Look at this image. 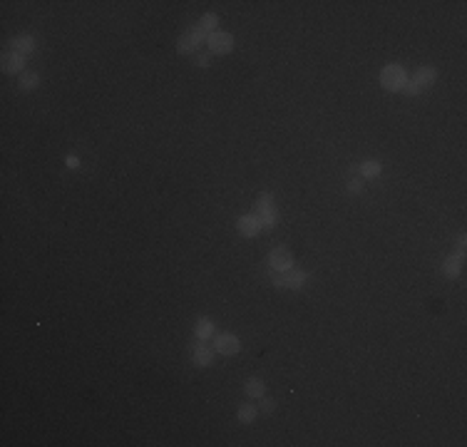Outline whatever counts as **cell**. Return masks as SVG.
<instances>
[{
  "label": "cell",
  "mask_w": 467,
  "mask_h": 447,
  "mask_svg": "<svg viewBox=\"0 0 467 447\" xmlns=\"http://www.w3.org/2000/svg\"><path fill=\"white\" fill-rule=\"evenodd\" d=\"M380 82H383L385 90H400L402 84H405V72H402L400 65H390V67L383 70V75H380Z\"/></svg>",
  "instance_id": "1"
},
{
  "label": "cell",
  "mask_w": 467,
  "mask_h": 447,
  "mask_svg": "<svg viewBox=\"0 0 467 447\" xmlns=\"http://www.w3.org/2000/svg\"><path fill=\"white\" fill-rule=\"evenodd\" d=\"M306 279L303 271H293V268H286V271H276L273 273V283L276 286H288V288H299Z\"/></svg>",
  "instance_id": "2"
},
{
  "label": "cell",
  "mask_w": 467,
  "mask_h": 447,
  "mask_svg": "<svg viewBox=\"0 0 467 447\" xmlns=\"http://www.w3.org/2000/svg\"><path fill=\"white\" fill-rule=\"evenodd\" d=\"M206 42H209L211 52H217V55H226V52L234 48V37H231L229 33H211V35L206 37Z\"/></svg>",
  "instance_id": "3"
},
{
  "label": "cell",
  "mask_w": 467,
  "mask_h": 447,
  "mask_svg": "<svg viewBox=\"0 0 467 447\" xmlns=\"http://www.w3.org/2000/svg\"><path fill=\"white\" fill-rule=\"evenodd\" d=\"M268 261H271L273 271H286V268H291L293 256H291V251H288V248H273Z\"/></svg>",
  "instance_id": "4"
},
{
  "label": "cell",
  "mask_w": 467,
  "mask_h": 447,
  "mask_svg": "<svg viewBox=\"0 0 467 447\" xmlns=\"http://www.w3.org/2000/svg\"><path fill=\"white\" fill-rule=\"evenodd\" d=\"M239 231L244 233V236H256V233L261 231V221L256 214H251V216H244L239 221Z\"/></svg>",
  "instance_id": "5"
},
{
  "label": "cell",
  "mask_w": 467,
  "mask_h": 447,
  "mask_svg": "<svg viewBox=\"0 0 467 447\" xmlns=\"http://www.w3.org/2000/svg\"><path fill=\"white\" fill-rule=\"evenodd\" d=\"M214 348H217L219 353H224V355H231V353L239 350V340L234 338V335H219L217 343H214Z\"/></svg>",
  "instance_id": "6"
},
{
  "label": "cell",
  "mask_w": 467,
  "mask_h": 447,
  "mask_svg": "<svg viewBox=\"0 0 467 447\" xmlns=\"http://www.w3.org/2000/svg\"><path fill=\"white\" fill-rule=\"evenodd\" d=\"M23 62H25V55L17 52V50H13L10 55L3 57V70H5V72H15V70L23 67Z\"/></svg>",
  "instance_id": "7"
},
{
  "label": "cell",
  "mask_w": 467,
  "mask_h": 447,
  "mask_svg": "<svg viewBox=\"0 0 467 447\" xmlns=\"http://www.w3.org/2000/svg\"><path fill=\"white\" fill-rule=\"evenodd\" d=\"M197 45H199L197 35H194V33H186V35H182V37H179L177 50H179V52H192V50H197Z\"/></svg>",
  "instance_id": "8"
},
{
  "label": "cell",
  "mask_w": 467,
  "mask_h": 447,
  "mask_svg": "<svg viewBox=\"0 0 467 447\" xmlns=\"http://www.w3.org/2000/svg\"><path fill=\"white\" fill-rule=\"evenodd\" d=\"M435 80V70H430V67H420L417 72H415V84H417V87H422V84H430Z\"/></svg>",
  "instance_id": "9"
},
{
  "label": "cell",
  "mask_w": 467,
  "mask_h": 447,
  "mask_svg": "<svg viewBox=\"0 0 467 447\" xmlns=\"http://www.w3.org/2000/svg\"><path fill=\"white\" fill-rule=\"evenodd\" d=\"M460 261H462V248H460L457 256H450L448 261H445V273H448V276H457V271H460Z\"/></svg>",
  "instance_id": "10"
},
{
  "label": "cell",
  "mask_w": 467,
  "mask_h": 447,
  "mask_svg": "<svg viewBox=\"0 0 467 447\" xmlns=\"http://www.w3.org/2000/svg\"><path fill=\"white\" fill-rule=\"evenodd\" d=\"M209 360H211V350H209L206 346H197V348H194V363L209 365Z\"/></svg>",
  "instance_id": "11"
},
{
  "label": "cell",
  "mask_w": 467,
  "mask_h": 447,
  "mask_svg": "<svg viewBox=\"0 0 467 447\" xmlns=\"http://www.w3.org/2000/svg\"><path fill=\"white\" fill-rule=\"evenodd\" d=\"M214 25H217V15H214V13H209V15H204V17L199 20V28H201L206 35H211V30H214Z\"/></svg>",
  "instance_id": "12"
},
{
  "label": "cell",
  "mask_w": 467,
  "mask_h": 447,
  "mask_svg": "<svg viewBox=\"0 0 467 447\" xmlns=\"http://www.w3.org/2000/svg\"><path fill=\"white\" fill-rule=\"evenodd\" d=\"M246 393H249L251 397H261V395H264V382H261V380H249V382H246Z\"/></svg>",
  "instance_id": "13"
},
{
  "label": "cell",
  "mask_w": 467,
  "mask_h": 447,
  "mask_svg": "<svg viewBox=\"0 0 467 447\" xmlns=\"http://www.w3.org/2000/svg\"><path fill=\"white\" fill-rule=\"evenodd\" d=\"M13 45H15V50H17V52H23V55H25V52H30V50L35 48V42H33V37H20V40H15V42H13Z\"/></svg>",
  "instance_id": "14"
},
{
  "label": "cell",
  "mask_w": 467,
  "mask_h": 447,
  "mask_svg": "<svg viewBox=\"0 0 467 447\" xmlns=\"http://www.w3.org/2000/svg\"><path fill=\"white\" fill-rule=\"evenodd\" d=\"M211 333H214V323L206 321V318H204V321H199V326H197V335L204 340V338H209Z\"/></svg>",
  "instance_id": "15"
},
{
  "label": "cell",
  "mask_w": 467,
  "mask_h": 447,
  "mask_svg": "<svg viewBox=\"0 0 467 447\" xmlns=\"http://www.w3.org/2000/svg\"><path fill=\"white\" fill-rule=\"evenodd\" d=\"M253 417H256V408H253V405L239 408V420H241V422H253Z\"/></svg>",
  "instance_id": "16"
},
{
  "label": "cell",
  "mask_w": 467,
  "mask_h": 447,
  "mask_svg": "<svg viewBox=\"0 0 467 447\" xmlns=\"http://www.w3.org/2000/svg\"><path fill=\"white\" fill-rule=\"evenodd\" d=\"M360 172H363L366 177H375V174L380 172V164H378V162H366L363 166H360Z\"/></svg>",
  "instance_id": "17"
},
{
  "label": "cell",
  "mask_w": 467,
  "mask_h": 447,
  "mask_svg": "<svg viewBox=\"0 0 467 447\" xmlns=\"http://www.w3.org/2000/svg\"><path fill=\"white\" fill-rule=\"evenodd\" d=\"M20 84H23L25 90H33L35 84H37V75H33V72H28V75H23V80H20Z\"/></svg>",
  "instance_id": "18"
},
{
  "label": "cell",
  "mask_w": 467,
  "mask_h": 447,
  "mask_svg": "<svg viewBox=\"0 0 467 447\" xmlns=\"http://www.w3.org/2000/svg\"><path fill=\"white\" fill-rule=\"evenodd\" d=\"M400 90H405L408 95H417V90H420V87H417V84H415V82H405V84H402V87H400Z\"/></svg>",
  "instance_id": "19"
},
{
  "label": "cell",
  "mask_w": 467,
  "mask_h": 447,
  "mask_svg": "<svg viewBox=\"0 0 467 447\" xmlns=\"http://www.w3.org/2000/svg\"><path fill=\"white\" fill-rule=\"evenodd\" d=\"M273 408H276V402H273V400H264V405H261V410H264V413H271Z\"/></svg>",
  "instance_id": "20"
},
{
  "label": "cell",
  "mask_w": 467,
  "mask_h": 447,
  "mask_svg": "<svg viewBox=\"0 0 467 447\" xmlns=\"http://www.w3.org/2000/svg\"><path fill=\"white\" fill-rule=\"evenodd\" d=\"M350 191H360V182H358V179L350 182Z\"/></svg>",
  "instance_id": "21"
}]
</instances>
